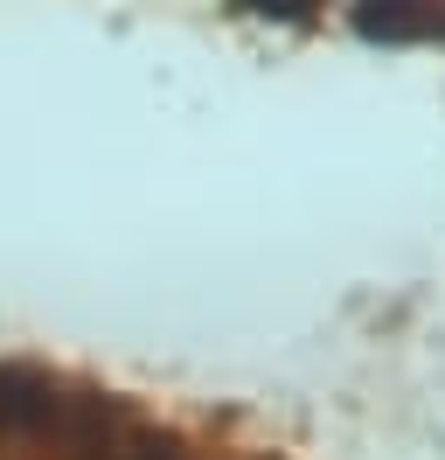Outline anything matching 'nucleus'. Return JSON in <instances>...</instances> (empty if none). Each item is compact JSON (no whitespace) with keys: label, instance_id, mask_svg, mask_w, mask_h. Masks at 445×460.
I'll list each match as a JSON object with an SVG mask.
<instances>
[{"label":"nucleus","instance_id":"nucleus-2","mask_svg":"<svg viewBox=\"0 0 445 460\" xmlns=\"http://www.w3.org/2000/svg\"><path fill=\"white\" fill-rule=\"evenodd\" d=\"M237 14H257V22H285V29H313L327 22V0H230Z\"/></svg>","mask_w":445,"mask_h":460},{"label":"nucleus","instance_id":"nucleus-1","mask_svg":"<svg viewBox=\"0 0 445 460\" xmlns=\"http://www.w3.org/2000/svg\"><path fill=\"white\" fill-rule=\"evenodd\" d=\"M348 22H355L362 42L439 49L445 42V0H348Z\"/></svg>","mask_w":445,"mask_h":460}]
</instances>
